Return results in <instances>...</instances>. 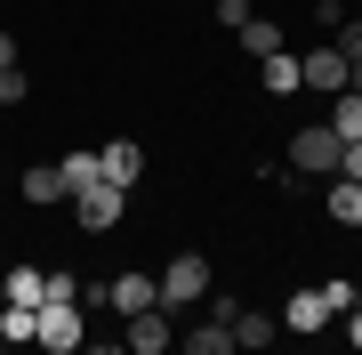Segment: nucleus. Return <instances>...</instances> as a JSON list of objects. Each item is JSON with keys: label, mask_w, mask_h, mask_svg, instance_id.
Listing matches in <instances>:
<instances>
[{"label": "nucleus", "mask_w": 362, "mask_h": 355, "mask_svg": "<svg viewBox=\"0 0 362 355\" xmlns=\"http://www.w3.org/2000/svg\"><path fill=\"white\" fill-rule=\"evenodd\" d=\"M330 130L346 137V145L362 137V89H338V106H330Z\"/></svg>", "instance_id": "dca6fc26"}, {"label": "nucleus", "mask_w": 362, "mask_h": 355, "mask_svg": "<svg viewBox=\"0 0 362 355\" xmlns=\"http://www.w3.org/2000/svg\"><path fill=\"white\" fill-rule=\"evenodd\" d=\"M121 202H129V186H113V178H89V186L73 194V218L89 226V235H113V226H121Z\"/></svg>", "instance_id": "20e7f679"}, {"label": "nucleus", "mask_w": 362, "mask_h": 355, "mask_svg": "<svg viewBox=\"0 0 362 355\" xmlns=\"http://www.w3.org/2000/svg\"><path fill=\"white\" fill-rule=\"evenodd\" d=\"M322 323H330V299H322V291H290V307H282V331H306V339H314Z\"/></svg>", "instance_id": "9b49d317"}, {"label": "nucleus", "mask_w": 362, "mask_h": 355, "mask_svg": "<svg viewBox=\"0 0 362 355\" xmlns=\"http://www.w3.org/2000/svg\"><path fill=\"white\" fill-rule=\"evenodd\" d=\"M16 65V33H0V73H8Z\"/></svg>", "instance_id": "b1692460"}, {"label": "nucleus", "mask_w": 362, "mask_h": 355, "mask_svg": "<svg viewBox=\"0 0 362 355\" xmlns=\"http://www.w3.org/2000/svg\"><path fill=\"white\" fill-rule=\"evenodd\" d=\"M0 299H8V275H0Z\"/></svg>", "instance_id": "393cba45"}, {"label": "nucleus", "mask_w": 362, "mask_h": 355, "mask_svg": "<svg viewBox=\"0 0 362 355\" xmlns=\"http://www.w3.org/2000/svg\"><path fill=\"white\" fill-rule=\"evenodd\" d=\"M129 323V355H169L177 347V315L169 307H137V315H121Z\"/></svg>", "instance_id": "423d86ee"}, {"label": "nucleus", "mask_w": 362, "mask_h": 355, "mask_svg": "<svg viewBox=\"0 0 362 355\" xmlns=\"http://www.w3.org/2000/svg\"><path fill=\"white\" fill-rule=\"evenodd\" d=\"M40 347H57V355H73V347H89V323H81V299H40V331H33Z\"/></svg>", "instance_id": "39448f33"}, {"label": "nucleus", "mask_w": 362, "mask_h": 355, "mask_svg": "<svg viewBox=\"0 0 362 355\" xmlns=\"http://www.w3.org/2000/svg\"><path fill=\"white\" fill-rule=\"evenodd\" d=\"M0 347H8V339H0Z\"/></svg>", "instance_id": "bb28decb"}, {"label": "nucleus", "mask_w": 362, "mask_h": 355, "mask_svg": "<svg viewBox=\"0 0 362 355\" xmlns=\"http://www.w3.org/2000/svg\"><path fill=\"white\" fill-rule=\"evenodd\" d=\"M8 299L40 307V299H49V275H40V266H8Z\"/></svg>", "instance_id": "f3484780"}, {"label": "nucleus", "mask_w": 362, "mask_h": 355, "mask_svg": "<svg viewBox=\"0 0 362 355\" xmlns=\"http://www.w3.org/2000/svg\"><path fill=\"white\" fill-rule=\"evenodd\" d=\"M338 178H362V137L346 145V162H338Z\"/></svg>", "instance_id": "5701e85b"}, {"label": "nucleus", "mask_w": 362, "mask_h": 355, "mask_svg": "<svg viewBox=\"0 0 362 355\" xmlns=\"http://www.w3.org/2000/svg\"><path fill=\"white\" fill-rule=\"evenodd\" d=\"M177 347H194V355H233V315H218V307H209V315L185 331Z\"/></svg>", "instance_id": "9d476101"}, {"label": "nucleus", "mask_w": 362, "mask_h": 355, "mask_svg": "<svg viewBox=\"0 0 362 355\" xmlns=\"http://www.w3.org/2000/svg\"><path fill=\"white\" fill-rule=\"evenodd\" d=\"M97 170L113 178V186H137V178H145V145H129V137H113V145H97Z\"/></svg>", "instance_id": "1a4fd4ad"}, {"label": "nucleus", "mask_w": 362, "mask_h": 355, "mask_svg": "<svg viewBox=\"0 0 362 355\" xmlns=\"http://www.w3.org/2000/svg\"><path fill=\"white\" fill-rule=\"evenodd\" d=\"M250 16V0H218V25H242Z\"/></svg>", "instance_id": "4be33fe9"}, {"label": "nucleus", "mask_w": 362, "mask_h": 355, "mask_svg": "<svg viewBox=\"0 0 362 355\" xmlns=\"http://www.w3.org/2000/svg\"><path fill=\"white\" fill-rule=\"evenodd\" d=\"M298 81H306V89H322V97H338V89L354 81V57L338 49V40H314V49L298 57Z\"/></svg>", "instance_id": "7ed1b4c3"}, {"label": "nucleus", "mask_w": 362, "mask_h": 355, "mask_svg": "<svg viewBox=\"0 0 362 355\" xmlns=\"http://www.w3.org/2000/svg\"><path fill=\"white\" fill-rule=\"evenodd\" d=\"M274 331H282V323H274L266 307H233V355H242V347H274Z\"/></svg>", "instance_id": "f8f14e48"}, {"label": "nucleus", "mask_w": 362, "mask_h": 355, "mask_svg": "<svg viewBox=\"0 0 362 355\" xmlns=\"http://www.w3.org/2000/svg\"><path fill=\"white\" fill-rule=\"evenodd\" d=\"M233 40H242L250 57H274V49H282V25H258V16H242V25H233Z\"/></svg>", "instance_id": "2eb2a0df"}, {"label": "nucleus", "mask_w": 362, "mask_h": 355, "mask_svg": "<svg viewBox=\"0 0 362 355\" xmlns=\"http://www.w3.org/2000/svg\"><path fill=\"white\" fill-rule=\"evenodd\" d=\"M16 194H25L33 210H57V202H73V186H65V170H57V162H33V170L16 178Z\"/></svg>", "instance_id": "0eeeda50"}, {"label": "nucleus", "mask_w": 362, "mask_h": 355, "mask_svg": "<svg viewBox=\"0 0 362 355\" xmlns=\"http://www.w3.org/2000/svg\"><path fill=\"white\" fill-rule=\"evenodd\" d=\"M346 9H354V0H346Z\"/></svg>", "instance_id": "a878e982"}, {"label": "nucleus", "mask_w": 362, "mask_h": 355, "mask_svg": "<svg viewBox=\"0 0 362 355\" xmlns=\"http://www.w3.org/2000/svg\"><path fill=\"white\" fill-rule=\"evenodd\" d=\"M153 291H161V307H169V315H185L194 299H209V291H218V275H209V259H202V250H177V259L153 275Z\"/></svg>", "instance_id": "f257e3e1"}, {"label": "nucleus", "mask_w": 362, "mask_h": 355, "mask_svg": "<svg viewBox=\"0 0 362 355\" xmlns=\"http://www.w3.org/2000/svg\"><path fill=\"white\" fill-rule=\"evenodd\" d=\"M330 40H338V49H346V57H354V65H362V16H354V9H346V25H338Z\"/></svg>", "instance_id": "6ab92c4d"}, {"label": "nucleus", "mask_w": 362, "mask_h": 355, "mask_svg": "<svg viewBox=\"0 0 362 355\" xmlns=\"http://www.w3.org/2000/svg\"><path fill=\"white\" fill-rule=\"evenodd\" d=\"M258 65H266V97H290V89H306V81H298V57H290V49L258 57Z\"/></svg>", "instance_id": "4468645a"}, {"label": "nucleus", "mask_w": 362, "mask_h": 355, "mask_svg": "<svg viewBox=\"0 0 362 355\" xmlns=\"http://www.w3.org/2000/svg\"><path fill=\"white\" fill-rule=\"evenodd\" d=\"M322 186H330V194H322L330 218H338V226H362V178H322Z\"/></svg>", "instance_id": "ddd939ff"}, {"label": "nucleus", "mask_w": 362, "mask_h": 355, "mask_svg": "<svg viewBox=\"0 0 362 355\" xmlns=\"http://www.w3.org/2000/svg\"><path fill=\"white\" fill-rule=\"evenodd\" d=\"M57 170H65V186H73V194H81V186H89V178H105V170H97V154H65V162H57Z\"/></svg>", "instance_id": "a211bd4d"}, {"label": "nucleus", "mask_w": 362, "mask_h": 355, "mask_svg": "<svg viewBox=\"0 0 362 355\" xmlns=\"http://www.w3.org/2000/svg\"><path fill=\"white\" fill-rule=\"evenodd\" d=\"M105 307H113V315H137V307H161V291H153V275H137V266H121V275L105 283Z\"/></svg>", "instance_id": "6e6552de"}, {"label": "nucleus", "mask_w": 362, "mask_h": 355, "mask_svg": "<svg viewBox=\"0 0 362 355\" xmlns=\"http://www.w3.org/2000/svg\"><path fill=\"white\" fill-rule=\"evenodd\" d=\"M314 25H322V40H330L338 25H346V0H314Z\"/></svg>", "instance_id": "aec40b11"}, {"label": "nucleus", "mask_w": 362, "mask_h": 355, "mask_svg": "<svg viewBox=\"0 0 362 355\" xmlns=\"http://www.w3.org/2000/svg\"><path fill=\"white\" fill-rule=\"evenodd\" d=\"M25 89H33V81H25V65H8V73H0V106H16Z\"/></svg>", "instance_id": "412c9836"}, {"label": "nucleus", "mask_w": 362, "mask_h": 355, "mask_svg": "<svg viewBox=\"0 0 362 355\" xmlns=\"http://www.w3.org/2000/svg\"><path fill=\"white\" fill-rule=\"evenodd\" d=\"M338 162H346V137H338L330 121H314V130L290 137V170L298 178H338Z\"/></svg>", "instance_id": "f03ea898"}]
</instances>
